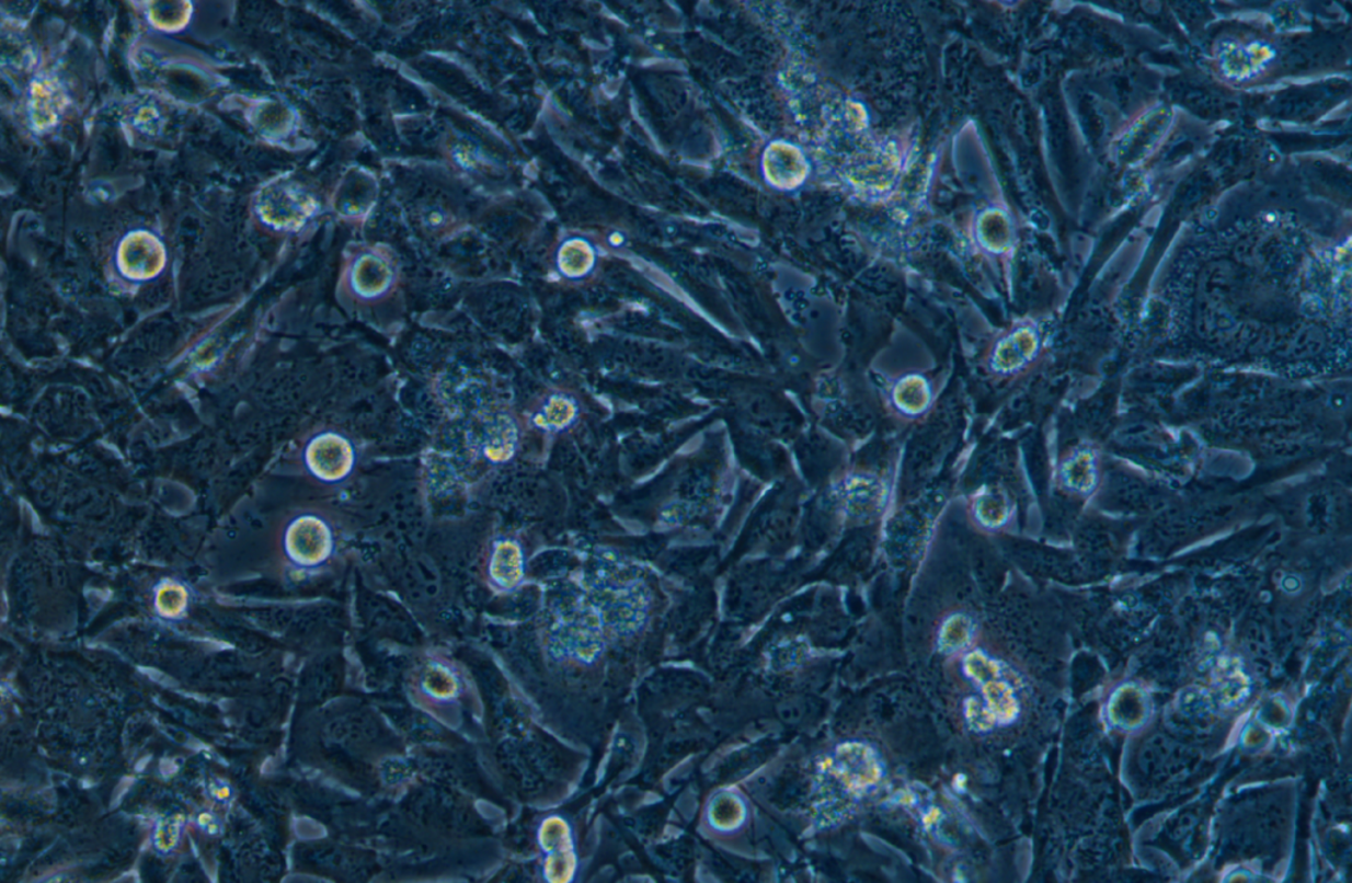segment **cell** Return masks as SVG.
I'll use <instances>...</instances> for the list:
<instances>
[{"instance_id":"6da1fadb","label":"cell","mask_w":1352,"mask_h":883,"mask_svg":"<svg viewBox=\"0 0 1352 883\" xmlns=\"http://www.w3.org/2000/svg\"><path fill=\"white\" fill-rule=\"evenodd\" d=\"M401 264L383 243H357L345 250L337 282L341 305L376 308L401 293Z\"/></svg>"},{"instance_id":"7a4b0ae2","label":"cell","mask_w":1352,"mask_h":883,"mask_svg":"<svg viewBox=\"0 0 1352 883\" xmlns=\"http://www.w3.org/2000/svg\"><path fill=\"white\" fill-rule=\"evenodd\" d=\"M256 211L268 228L282 233H298L323 211V198L306 180L282 176L261 191Z\"/></svg>"},{"instance_id":"3957f363","label":"cell","mask_w":1352,"mask_h":883,"mask_svg":"<svg viewBox=\"0 0 1352 883\" xmlns=\"http://www.w3.org/2000/svg\"><path fill=\"white\" fill-rule=\"evenodd\" d=\"M381 196V180L370 167H347L328 193V209L341 221L358 225L368 221Z\"/></svg>"},{"instance_id":"277c9868","label":"cell","mask_w":1352,"mask_h":883,"mask_svg":"<svg viewBox=\"0 0 1352 883\" xmlns=\"http://www.w3.org/2000/svg\"><path fill=\"white\" fill-rule=\"evenodd\" d=\"M1041 329L1021 320L997 336L988 347L987 369L999 378L1020 376L1033 365L1041 351Z\"/></svg>"},{"instance_id":"5b68a950","label":"cell","mask_w":1352,"mask_h":883,"mask_svg":"<svg viewBox=\"0 0 1352 883\" xmlns=\"http://www.w3.org/2000/svg\"><path fill=\"white\" fill-rule=\"evenodd\" d=\"M439 152L449 169L461 177L491 180L505 176L506 167L502 160L473 135L459 128L450 127L443 133Z\"/></svg>"},{"instance_id":"8992f818","label":"cell","mask_w":1352,"mask_h":883,"mask_svg":"<svg viewBox=\"0 0 1352 883\" xmlns=\"http://www.w3.org/2000/svg\"><path fill=\"white\" fill-rule=\"evenodd\" d=\"M306 467L318 480L333 483L352 473L356 452L352 443L337 432H321L307 444Z\"/></svg>"},{"instance_id":"52a82bcc","label":"cell","mask_w":1352,"mask_h":883,"mask_svg":"<svg viewBox=\"0 0 1352 883\" xmlns=\"http://www.w3.org/2000/svg\"><path fill=\"white\" fill-rule=\"evenodd\" d=\"M285 550L289 560L300 566L324 563L333 551V534L323 518L300 515L287 527Z\"/></svg>"},{"instance_id":"ba28073f","label":"cell","mask_w":1352,"mask_h":883,"mask_svg":"<svg viewBox=\"0 0 1352 883\" xmlns=\"http://www.w3.org/2000/svg\"><path fill=\"white\" fill-rule=\"evenodd\" d=\"M167 254L157 236L146 230L128 233L121 241L117 264L121 274L134 282L157 278L165 266Z\"/></svg>"},{"instance_id":"9c48e42d","label":"cell","mask_w":1352,"mask_h":883,"mask_svg":"<svg viewBox=\"0 0 1352 883\" xmlns=\"http://www.w3.org/2000/svg\"><path fill=\"white\" fill-rule=\"evenodd\" d=\"M932 399V385L923 374H905L894 379L887 390V402L892 410L906 418L925 415V412L930 409Z\"/></svg>"},{"instance_id":"30bf717a","label":"cell","mask_w":1352,"mask_h":883,"mask_svg":"<svg viewBox=\"0 0 1352 883\" xmlns=\"http://www.w3.org/2000/svg\"><path fill=\"white\" fill-rule=\"evenodd\" d=\"M488 577L493 588L502 592L513 590L523 582L524 555L515 541L502 539L493 546L488 563Z\"/></svg>"},{"instance_id":"8fae6325","label":"cell","mask_w":1352,"mask_h":883,"mask_svg":"<svg viewBox=\"0 0 1352 883\" xmlns=\"http://www.w3.org/2000/svg\"><path fill=\"white\" fill-rule=\"evenodd\" d=\"M970 514L976 526L987 531H999L1008 525L1012 515L1009 496L1000 488H983L972 495Z\"/></svg>"},{"instance_id":"7c38bea8","label":"cell","mask_w":1352,"mask_h":883,"mask_svg":"<svg viewBox=\"0 0 1352 883\" xmlns=\"http://www.w3.org/2000/svg\"><path fill=\"white\" fill-rule=\"evenodd\" d=\"M417 693L428 706L450 704L460 693V679L444 663H429L417 680Z\"/></svg>"},{"instance_id":"4fadbf2b","label":"cell","mask_w":1352,"mask_h":883,"mask_svg":"<svg viewBox=\"0 0 1352 883\" xmlns=\"http://www.w3.org/2000/svg\"><path fill=\"white\" fill-rule=\"evenodd\" d=\"M766 180L779 190H790L801 182L802 164L791 148L775 145L768 148L764 157Z\"/></svg>"},{"instance_id":"5bb4252c","label":"cell","mask_w":1352,"mask_h":883,"mask_svg":"<svg viewBox=\"0 0 1352 883\" xmlns=\"http://www.w3.org/2000/svg\"><path fill=\"white\" fill-rule=\"evenodd\" d=\"M517 442L518 431L515 423L511 417L500 415L488 425L482 450L489 460L505 462L514 455Z\"/></svg>"},{"instance_id":"9a60e30c","label":"cell","mask_w":1352,"mask_h":883,"mask_svg":"<svg viewBox=\"0 0 1352 883\" xmlns=\"http://www.w3.org/2000/svg\"><path fill=\"white\" fill-rule=\"evenodd\" d=\"M596 254L587 241L569 240L560 244L557 254V267L560 274L569 279H581L594 268Z\"/></svg>"},{"instance_id":"2e32d148","label":"cell","mask_w":1352,"mask_h":883,"mask_svg":"<svg viewBox=\"0 0 1352 883\" xmlns=\"http://www.w3.org/2000/svg\"><path fill=\"white\" fill-rule=\"evenodd\" d=\"M846 504L852 512H874L885 496L884 485L878 477L855 473L846 477Z\"/></svg>"},{"instance_id":"e0dca14e","label":"cell","mask_w":1352,"mask_h":883,"mask_svg":"<svg viewBox=\"0 0 1352 883\" xmlns=\"http://www.w3.org/2000/svg\"><path fill=\"white\" fill-rule=\"evenodd\" d=\"M62 108V95L50 81L35 82L31 92V117L36 127L48 128L59 118Z\"/></svg>"},{"instance_id":"ac0fdd59","label":"cell","mask_w":1352,"mask_h":883,"mask_svg":"<svg viewBox=\"0 0 1352 883\" xmlns=\"http://www.w3.org/2000/svg\"><path fill=\"white\" fill-rule=\"evenodd\" d=\"M575 415V405L564 395H552L539 409L534 423L543 429H562Z\"/></svg>"},{"instance_id":"d6986e66","label":"cell","mask_w":1352,"mask_h":883,"mask_svg":"<svg viewBox=\"0 0 1352 883\" xmlns=\"http://www.w3.org/2000/svg\"><path fill=\"white\" fill-rule=\"evenodd\" d=\"M948 622L942 631L941 646L944 651H954L963 647L965 642L970 641V621L965 617L954 616Z\"/></svg>"},{"instance_id":"ffe728a7","label":"cell","mask_w":1352,"mask_h":883,"mask_svg":"<svg viewBox=\"0 0 1352 883\" xmlns=\"http://www.w3.org/2000/svg\"><path fill=\"white\" fill-rule=\"evenodd\" d=\"M186 3H157V9H152V22L158 27L173 30L182 28L190 15V8L183 10Z\"/></svg>"}]
</instances>
